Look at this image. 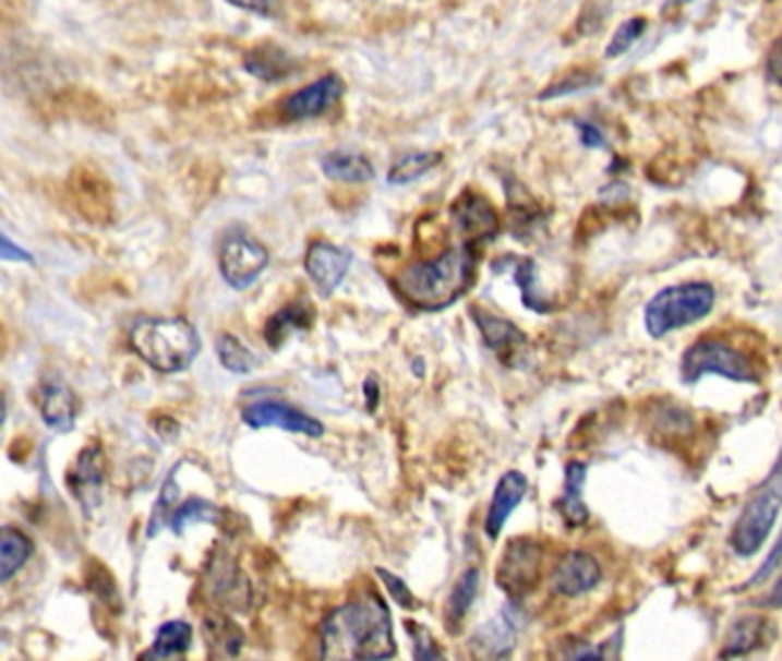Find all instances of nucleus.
<instances>
[{
  "mask_svg": "<svg viewBox=\"0 0 782 661\" xmlns=\"http://www.w3.org/2000/svg\"><path fill=\"white\" fill-rule=\"evenodd\" d=\"M395 654L390 611L374 592L333 609L320 625L322 659H390Z\"/></svg>",
  "mask_w": 782,
  "mask_h": 661,
  "instance_id": "f257e3e1",
  "label": "nucleus"
},
{
  "mask_svg": "<svg viewBox=\"0 0 782 661\" xmlns=\"http://www.w3.org/2000/svg\"><path fill=\"white\" fill-rule=\"evenodd\" d=\"M473 244L445 249L436 257L418 260L395 278V290L422 313H438L457 303L476 280Z\"/></svg>",
  "mask_w": 782,
  "mask_h": 661,
  "instance_id": "f03ea898",
  "label": "nucleus"
},
{
  "mask_svg": "<svg viewBox=\"0 0 782 661\" xmlns=\"http://www.w3.org/2000/svg\"><path fill=\"white\" fill-rule=\"evenodd\" d=\"M129 345L156 372L175 374L191 368L200 354V336L184 317H143L129 330Z\"/></svg>",
  "mask_w": 782,
  "mask_h": 661,
  "instance_id": "7ed1b4c3",
  "label": "nucleus"
},
{
  "mask_svg": "<svg viewBox=\"0 0 782 661\" xmlns=\"http://www.w3.org/2000/svg\"><path fill=\"white\" fill-rule=\"evenodd\" d=\"M717 303V292L709 283H682L654 295L645 308V328L652 338H663L673 330L705 320Z\"/></svg>",
  "mask_w": 782,
  "mask_h": 661,
  "instance_id": "20e7f679",
  "label": "nucleus"
},
{
  "mask_svg": "<svg viewBox=\"0 0 782 661\" xmlns=\"http://www.w3.org/2000/svg\"><path fill=\"white\" fill-rule=\"evenodd\" d=\"M782 508V461L767 476V480L753 492L744 505L742 517L736 519L730 544L736 556H755L771 533Z\"/></svg>",
  "mask_w": 782,
  "mask_h": 661,
  "instance_id": "39448f33",
  "label": "nucleus"
},
{
  "mask_svg": "<svg viewBox=\"0 0 782 661\" xmlns=\"http://www.w3.org/2000/svg\"><path fill=\"white\" fill-rule=\"evenodd\" d=\"M705 374H719L730 382L757 384L759 374L755 363L719 338H700L693 342L682 357V380L684 384H698Z\"/></svg>",
  "mask_w": 782,
  "mask_h": 661,
  "instance_id": "423d86ee",
  "label": "nucleus"
},
{
  "mask_svg": "<svg viewBox=\"0 0 782 661\" xmlns=\"http://www.w3.org/2000/svg\"><path fill=\"white\" fill-rule=\"evenodd\" d=\"M269 251L262 241L243 230H232L220 244L218 269L230 288L245 290L269 267Z\"/></svg>",
  "mask_w": 782,
  "mask_h": 661,
  "instance_id": "0eeeda50",
  "label": "nucleus"
},
{
  "mask_svg": "<svg viewBox=\"0 0 782 661\" xmlns=\"http://www.w3.org/2000/svg\"><path fill=\"white\" fill-rule=\"evenodd\" d=\"M542 544L532 538H517L505 546V554L496 567V584L512 600H521L524 594L538 588L542 579Z\"/></svg>",
  "mask_w": 782,
  "mask_h": 661,
  "instance_id": "6e6552de",
  "label": "nucleus"
},
{
  "mask_svg": "<svg viewBox=\"0 0 782 661\" xmlns=\"http://www.w3.org/2000/svg\"><path fill=\"white\" fill-rule=\"evenodd\" d=\"M205 590L218 609L245 613L253 604V586L230 556H214L205 572Z\"/></svg>",
  "mask_w": 782,
  "mask_h": 661,
  "instance_id": "1a4fd4ad",
  "label": "nucleus"
},
{
  "mask_svg": "<svg viewBox=\"0 0 782 661\" xmlns=\"http://www.w3.org/2000/svg\"><path fill=\"white\" fill-rule=\"evenodd\" d=\"M345 95V81L338 74H324L322 79L303 85L301 91L287 95L278 110L287 122H303L324 116Z\"/></svg>",
  "mask_w": 782,
  "mask_h": 661,
  "instance_id": "9d476101",
  "label": "nucleus"
},
{
  "mask_svg": "<svg viewBox=\"0 0 782 661\" xmlns=\"http://www.w3.org/2000/svg\"><path fill=\"white\" fill-rule=\"evenodd\" d=\"M106 455L99 444H87L79 455L74 467L67 476L70 492L79 501L85 517H91L101 503V490L106 484Z\"/></svg>",
  "mask_w": 782,
  "mask_h": 661,
  "instance_id": "9b49d317",
  "label": "nucleus"
},
{
  "mask_svg": "<svg viewBox=\"0 0 782 661\" xmlns=\"http://www.w3.org/2000/svg\"><path fill=\"white\" fill-rule=\"evenodd\" d=\"M241 418H243V423L253 430L278 428L285 432L305 434L310 438L324 436V425L317 421V418H312L305 411L287 405V402L257 400V402H251L249 407H243Z\"/></svg>",
  "mask_w": 782,
  "mask_h": 661,
  "instance_id": "f8f14e48",
  "label": "nucleus"
},
{
  "mask_svg": "<svg viewBox=\"0 0 782 661\" xmlns=\"http://www.w3.org/2000/svg\"><path fill=\"white\" fill-rule=\"evenodd\" d=\"M450 218L464 244L489 241L501 232V220L484 195L476 191H464L450 207Z\"/></svg>",
  "mask_w": 782,
  "mask_h": 661,
  "instance_id": "ddd939ff",
  "label": "nucleus"
},
{
  "mask_svg": "<svg viewBox=\"0 0 782 661\" xmlns=\"http://www.w3.org/2000/svg\"><path fill=\"white\" fill-rule=\"evenodd\" d=\"M303 264L317 292L322 297H330L340 288L351 267V253L320 239L315 244H310Z\"/></svg>",
  "mask_w": 782,
  "mask_h": 661,
  "instance_id": "4468645a",
  "label": "nucleus"
},
{
  "mask_svg": "<svg viewBox=\"0 0 782 661\" xmlns=\"http://www.w3.org/2000/svg\"><path fill=\"white\" fill-rule=\"evenodd\" d=\"M599 581H601V565L592 554H588V551H569V554L557 563L551 577L553 590L557 594H565V598L586 594L592 588H597Z\"/></svg>",
  "mask_w": 782,
  "mask_h": 661,
  "instance_id": "2eb2a0df",
  "label": "nucleus"
},
{
  "mask_svg": "<svg viewBox=\"0 0 782 661\" xmlns=\"http://www.w3.org/2000/svg\"><path fill=\"white\" fill-rule=\"evenodd\" d=\"M519 613L514 604H507L494 618L486 621L471 636V650L480 657H507L517 646Z\"/></svg>",
  "mask_w": 782,
  "mask_h": 661,
  "instance_id": "dca6fc26",
  "label": "nucleus"
},
{
  "mask_svg": "<svg viewBox=\"0 0 782 661\" xmlns=\"http://www.w3.org/2000/svg\"><path fill=\"white\" fill-rule=\"evenodd\" d=\"M37 407L41 421L53 432H70L76 425V395L62 380L51 377L41 382L37 390Z\"/></svg>",
  "mask_w": 782,
  "mask_h": 661,
  "instance_id": "f3484780",
  "label": "nucleus"
},
{
  "mask_svg": "<svg viewBox=\"0 0 782 661\" xmlns=\"http://www.w3.org/2000/svg\"><path fill=\"white\" fill-rule=\"evenodd\" d=\"M526 492H528V478L521 471H507L498 480L484 519V531L491 540H496L501 536L509 515L519 508Z\"/></svg>",
  "mask_w": 782,
  "mask_h": 661,
  "instance_id": "a211bd4d",
  "label": "nucleus"
},
{
  "mask_svg": "<svg viewBox=\"0 0 782 661\" xmlns=\"http://www.w3.org/2000/svg\"><path fill=\"white\" fill-rule=\"evenodd\" d=\"M324 178L333 182H345V184H365L374 180V166L359 152H347V149H330L326 152L322 161Z\"/></svg>",
  "mask_w": 782,
  "mask_h": 661,
  "instance_id": "6ab92c4d",
  "label": "nucleus"
},
{
  "mask_svg": "<svg viewBox=\"0 0 782 661\" xmlns=\"http://www.w3.org/2000/svg\"><path fill=\"white\" fill-rule=\"evenodd\" d=\"M243 70L260 81L276 83L292 76L297 62L287 51L276 47V44H262V47L251 49L243 56Z\"/></svg>",
  "mask_w": 782,
  "mask_h": 661,
  "instance_id": "aec40b11",
  "label": "nucleus"
},
{
  "mask_svg": "<svg viewBox=\"0 0 782 661\" xmlns=\"http://www.w3.org/2000/svg\"><path fill=\"white\" fill-rule=\"evenodd\" d=\"M315 324V308H310L303 301L289 303L282 311H278L264 326V338L269 347L278 349L287 338L294 334H305V330Z\"/></svg>",
  "mask_w": 782,
  "mask_h": 661,
  "instance_id": "412c9836",
  "label": "nucleus"
},
{
  "mask_svg": "<svg viewBox=\"0 0 782 661\" xmlns=\"http://www.w3.org/2000/svg\"><path fill=\"white\" fill-rule=\"evenodd\" d=\"M471 317L478 324L482 340L489 349H494L496 354H505V351H517L519 347L526 345V336L519 330V326H514L509 320H503L494 313L480 311V308H471Z\"/></svg>",
  "mask_w": 782,
  "mask_h": 661,
  "instance_id": "4be33fe9",
  "label": "nucleus"
},
{
  "mask_svg": "<svg viewBox=\"0 0 782 661\" xmlns=\"http://www.w3.org/2000/svg\"><path fill=\"white\" fill-rule=\"evenodd\" d=\"M478 590H480V569L478 567L464 569L455 588L450 590L448 600H445V609H443V621L450 634H457L461 629V623L466 621L468 611H471L478 598Z\"/></svg>",
  "mask_w": 782,
  "mask_h": 661,
  "instance_id": "5701e85b",
  "label": "nucleus"
},
{
  "mask_svg": "<svg viewBox=\"0 0 782 661\" xmlns=\"http://www.w3.org/2000/svg\"><path fill=\"white\" fill-rule=\"evenodd\" d=\"M203 636L212 657H237L245 641L241 627L226 613H209L203 621Z\"/></svg>",
  "mask_w": 782,
  "mask_h": 661,
  "instance_id": "b1692460",
  "label": "nucleus"
},
{
  "mask_svg": "<svg viewBox=\"0 0 782 661\" xmlns=\"http://www.w3.org/2000/svg\"><path fill=\"white\" fill-rule=\"evenodd\" d=\"M588 467L580 461H572L565 469V492L561 496L557 508L563 513L567 526H584L588 521V508L584 503V488H586Z\"/></svg>",
  "mask_w": 782,
  "mask_h": 661,
  "instance_id": "393cba45",
  "label": "nucleus"
},
{
  "mask_svg": "<svg viewBox=\"0 0 782 661\" xmlns=\"http://www.w3.org/2000/svg\"><path fill=\"white\" fill-rule=\"evenodd\" d=\"M33 551L35 544L24 531L5 526L0 533V584H10L16 572L31 561Z\"/></svg>",
  "mask_w": 782,
  "mask_h": 661,
  "instance_id": "a878e982",
  "label": "nucleus"
},
{
  "mask_svg": "<svg viewBox=\"0 0 782 661\" xmlns=\"http://www.w3.org/2000/svg\"><path fill=\"white\" fill-rule=\"evenodd\" d=\"M441 161H443V154L441 152H430V149L399 154V157L390 164L386 180L393 187L411 184V182L420 180L422 175H428L430 170H434Z\"/></svg>",
  "mask_w": 782,
  "mask_h": 661,
  "instance_id": "bb28decb",
  "label": "nucleus"
},
{
  "mask_svg": "<svg viewBox=\"0 0 782 661\" xmlns=\"http://www.w3.org/2000/svg\"><path fill=\"white\" fill-rule=\"evenodd\" d=\"M193 641V629L187 621H168L154 634L152 648L145 657L149 659H170L189 652Z\"/></svg>",
  "mask_w": 782,
  "mask_h": 661,
  "instance_id": "cd10ccee",
  "label": "nucleus"
},
{
  "mask_svg": "<svg viewBox=\"0 0 782 661\" xmlns=\"http://www.w3.org/2000/svg\"><path fill=\"white\" fill-rule=\"evenodd\" d=\"M218 519H220V510L214 503H209L207 498L193 496V498H187L184 503L177 505L168 526L172 528L175 536H184V531L191 524H200V521L216 524Z\"/></svg>",
  "mask_w": 782,
  "mask_h": 661,
  "instance_id": "c85d7f7f",
  "label": "nucleus"
},
{
  "mask_svg": "<svg viewBox=\"0 0 782 661\" xmlns=\"http://www.w3.org/2000/svg\"><path fill=\"white\" fill-rule=\"evenodd\" d=\"M216 354L220 365L234 374H251L257 368V359L253 357V351L232 334H222L216 340Z\"/></svg>",
  "mask_w": 782,
  "mask_h": 661,
  "instance_id": "c756f323",
  "label": "nucleus"
},
{
  "mask_svg": "<svg viewBox=\"0 0 782 661\" xmlns=\"http://www.w3.org/2000/svg\"><path fill=\"white\" fill-rule=\"evenodd\" d=\"M762 632H765V623L762 618H755V615H750V618H744L736 623L730 632V638H727V648L721 652V657H742V654H748L753 648L759 646V638H762Z\"/></svg>",
  "mask_w": 782,
  "mask_h": 661,
  "instance_id": "7c9ffc66",
  "label": "nucleus"
},
{
  "mask_svg": "<svg viewBox=\"0 0 782 661\" xmlns=\"http://www.w3.org/2000/svg\"><path fill=\"white\" fill-rule=\"evenodd\" d=\"M514 280H517L519 290H521V299L530 308V311L549 313L551 305L544 299V295L538 290V264H534L532 260H521Z\"/></svg>",
  "mask_w": 782,
  "mask_h": 661,
  "instance_id": "2f4dec72",
  "label": "nucleus"
},
{
  "mask_svg": "<svg viewBox=\"0 0 782 661\" xmlns=\"http://www.w3.org/2000/svg\"><path fill=\"white\" fill-rule=\"evenodd\" d=\"M175 473H177V467L170 471V476L166 478L164 488H161V494H159V501H156L154 510H152V517H149V526H147V536L154 538L156 531H161V528L166 524H170V517L177 508V496H180V490H177V482H175Z\"/></svg>",
  "mask_w": 782,
  "mask_h": 661,
  "instance_id": "473e14b6",
  "label": "nucleus"
},
{
  "mask_svg": "<svg viewBox=\"0 0 782 661\" xmlns=\"http://www.w3.org/2000/svg\"><path fill=\"white\" fill-rule=\"evenodd\" d=\"M645 28H647V21H645L642 16H631V19H627V21H624V24L615 31L613 39L609 41V47H606V53H603V56H606L609 60H615V58L624 56V53H627V51L634 47V44L640 39V35L645 33Z\"/></svg>",
  "mask_w": 782,
  "mask_h": 661,
  "instance_id": "72a5a7b5",
  "label": "nucleus"
},
{
  "mask_svg": "<svg viewBox=\"0 0 782 661\" xmlns=\"http://www.w3.org/2000/svg\"><path fill=\"white\" fill-rule=\"evenodd\" d=\"M376 577L382 579V584L386 586V590H388L390 598L395 600V604H399L401 609H411V611L420 606L418 600H416V594H413L411 588H409V584H407L405 579H399L397 575H393L390 569L376 567Z\"/></svg>",
  "mask_w": 782,
  "mask_h": 661,
  "instance_id": "f704fd0d",
  "label": "nucleus"
},
{
  "mask_svg": "<svg viewBox=\"0 0 782 661\" xmlns=\"http://www.w3.org/2000/svg\"><path fill=\"white\" fill-rule=\"evenodd\" d=\"M597 83V79L578 72V74H567V79L553 83L551 87H546L544 93H540V99L542 101H549V99H557V97H567V95H574V93H580V91H588V87H592Z\"/></svg>",
  "mask_w": 782,
  "mask_h": 661,
  "instance_id": "c9c22d12",
  "label": "nucleus"
},
{
  "mask_svg": "<svg viewBox=\"0 0 782 661\" xmlns=\"http://www.w3.org/2000/svg\"><path fill=\"white\" fill-rule=\"evenodd\" d=\"M407 629H409V636L413 641V657L416 659H441L443 657L441 648H436L434 638H432L428 627H422V625L409 621Z\"/></svg>",
  "mask_w": 782,
  "mask_h": 661,
  "instance_id": "e433bc0d",
  "label": "nucleus"
},
{
  "mask_svg": "<svg viewBox=\"0 0 782 661\" xmlns=\"http://www.w3.org/2000/svg\"><path fill=\"white\" fill-rule=\"evenodd\" d=\"M780 561H782V531H780V538H778V542L773 544V549L769 551V556H767V561L762 563V567H759L757 572H755V575H753V579L748 581L750 586H757V584H765L771 575H773V572L780 567Z\"/></svg>",
  "mask_w": 782,
  "mask_h": 661,
  "instance_id": "4c0bfd02",
  "label": "nucleus"
},
{
  "mask_svg": "<svg viewBox=\"0 0 782 661\" xmlns=\"http://www.w3.org/2000/svg\"><path fill=\"white\" fill-rule=\"evenodd\" d=\"M228 5L239 8L243 12H251L257 16H274L276 14V0H226Z\"/></svg>",
  "mask_w": 782,
  "mask_h": 661,
  "instance_id": "58836bf2",
  "label": "nucleus"
},
{
  "mask_svg": "<svg viewBox=\"0 0 782 661\" xmlns=\"http://www.w3.org/2000/svg\"><path fill=\"white\" fill-rule=\"evenodd\" d=\"M767 74L782 87V35L771 44L767 53Z\"/></svg>",
  "mask_w": 782,
  "mask_h": 661,
  "instance_id": "ea45409f",
  "label": "nucleus"
},
{
  "mask_svg": "<svg viewBox=\"0 0 782 661\" xmlns=\"http://www.w3.org/2000/svg\"><path fill=\"white\" fill-rule=\"evenodd\" d=\"M0 255H3V260H8V262H26V264H33V255H31L26 249L16 247L8 235H3V239H0Z\"/></svg>",
  "mask_w": 782,
  "mask_h": 661,
  "instance_id": "a19ab883",
  "label": "nucleus"
},
{
  "mask_svg": "<svg viewBox=\"0 0 782 661\" xmlns=\"http://www.w3.org/2000/svg\"><path fill=\"white\" fill-rule=\"evenodd\" d=\"M578 134H580V143H584L590 149L603 145L601 131L597 127H592V124H578Z\"/></svg>",
  "mask_w": 782,
  "mask_h": 661,
  "instance_id": "79ce46f5",
  "label": "nucleus"
},
{
  "mask_svg": "<svg viewBox=\"0 0 782 661\" xmlns=\"http://www.w3.org/2000/svg\"><path fill=\"white\" fill-rule=\"evenodd\" d=\"M363 393H365V407H368V411L372 413V411L376 409V405H378V393H382V388H378V382H376L374 374H370V377L365 380Z\"/></svg>",
  "mask_w": 782,
  "mask_h": 661,
  "instance_id": "37998d69",
  "label": "nucleus"
},
{
  "mask_svg": "<svg viewBox=\"0 0 782 661\" xmlns=\"http://www.w3.org/2000/svg\"><path fill=\"white\" fill-rule=\"evenodd\" d=\"M765 604L769 606V609H782V577L775 581V586L771 588V592H769V598L765 600Z\"/></svg>",
  "mask_w": 782,
  "mask_h": 661,
  "instance_id": "c03bdc74",
  "label": "nucleus"
},
{
  "mask_svg": "<svg viewBox=\"0 0 782 661\" xmlns=\"http://www.w3.org/2000/svg\"><path fill=\"white\" fill-rule=\"evenodd\" d=\"M682 3H693V0H667V5H682Z\"/></svg>",
  "mask_w": 782,
  "mask_h": 661,
  "instance_id": "a18cd8bd",
  "label": "nucleus"
}]
</instances>
